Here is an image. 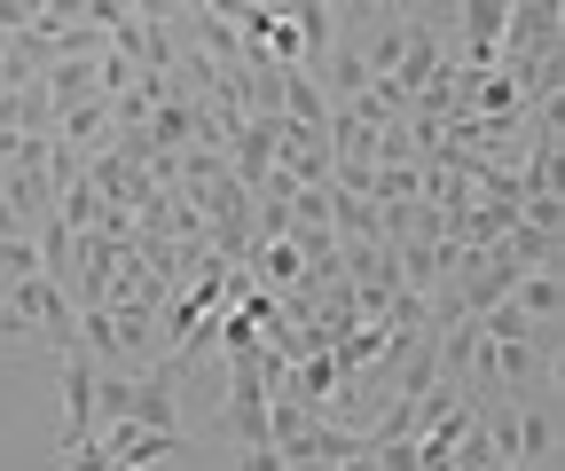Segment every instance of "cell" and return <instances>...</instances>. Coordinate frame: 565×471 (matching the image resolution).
<instances>
[{
	"instance_id": "cell-12",
	"label": "cell",
	"mask_w": 565,
	"mask_h": 471,
	"mask_svg": "<svg viewBox=\"0 0 565 471\" xmlns=\"http://www.w3.org/2000/svg\"><path fill=\"white\" fill-rule=\"evenodd\" d=\"M55 221H63V228H95V221H103V189L79 173V181H71V189L55 196Z\"/></svg>"
},
{
	"instance_id": "cell-8",
	"label": "cell",
	"mask_w": 565,
	"mask_h": 471,
	"mask_svg": "<svg viewBox=\"0 0 565 471\" xmlns=\"http://www.w3.org/2000/svg\"><path fill=\"white\" fill-rule=\"evenodd\" d=\"M511 299H519L526 322H557V314H565V276H557V267H519Z\"/></svg>"
},
{
	"instance_id": "cell-16",
	"label": "cell",
	"mask_w": 565,
	"mask_h": 471,
	"mask_svg": "<svg viewBox=\"0 0 565 471\" xmlns=\"http://www.w3.org/2000/svg\"><path fill=\"white\" fill-rule=\"evenodd\" d=\"M322 9H330V17H338V9H345V0H322Z\"/></svg>"
},
{
	"instance_id": "cell-1",
	"label": "cell",
	"mask_w": 565,
	"mask_h": 471,
	"mask_svg": "<svg viewBox=\"0 0 565 471\" xmlns=\"http://www.w3.org/2000/svg\"><path fill=\"white\" fill-rule=\"evenodd\" d=\"M0 330L9 339H40V346H79V307H71V291L47 276V267H32V276H9L0 283Z\"/></svg>"
},
{
	"instance_id": "cell-3",
	"label": "cell",
	"mask_w": 565,
	"mask_h": 471,
	"mask_svg": "<svg viewBox=\"0 0 565 471\" xmlns=\"http://www.w3.org/2000/svg\"><path fill=\"white\" fill-rule=\"evenodd\" d=\"M55 377H63V456H71L79 440H95V377H103V362L87 346H63Z\"/></svg>"
},
{
	"instance_id": "cell-13",
	"label": "cell",
	"mask_w": 565,
	"mask_h": 471,
	"mask_svg": "<svg viewBox=\"0 0 565 471\" xmlns=\"http://www.w3.org/2000/svg\"><path fill=\"white\" fill-rule=\"evenodd\" d=\"M408 32H416V17H393L370 47H362V63H370V72H393V63H401V47H408Z\"/></svg>"
},
{
	"instance_id": "cell-9",
	"label": "cell",
	"mask_w": 565,
	"mask_h": 471,
	"mask_svg": "<svg viewBox=\"0 0 565 471\" xmlns=\"http://www.w3.org/2000/svg\"><path fill=\"white\" fill-rule=\"evenodd\" d=\"M282 118H299V126H322L330 118V95L315 79V63H282Z\"/></svg>"
},
{
	"instance_id": "cell-2",
	"label": "cell",
	"mask_w": 565,
	"mask_h": 471,
	"mask_svg": "<svg viewBox=\"0 0 565 471\" xmlns=\"http://www.w3.org/2000/svg\"><path fill=\"white\" fill-rule=\"evenodd\" d=\"M103 448L118 471H150V463H181L196 456V440L181 425H103Z\"/></svg>"
},
{
	"instance_id": "cell-10",
	"label": "cell",
	"mask_w": 565,
	"mask_h": 471,
	"mask_svg": "<svg viewBox=\"0 0 565 471\" xmlns=\"http://www.w3.org/2000/svg\"><path fill=\"white\" fill-rule=\"evenodd\" d=\"M503 251H511L519 267H557V259H565V228H534V221H511V228H503Z\"/></svg>"
},
{
	"instance_id": "cell-11",
	"label": "cell",
	"mask_w": 565,
	"mask_h": 471,
	"mask_svg": "<svg viewBox=\"0 0 565 471\" xmlns=\"http://www.w3.org/2000/svg\"><path fill=\"white\" fill-rule=\"evenodd\" d=\"M362 196H370V205H408V196H424V158H408V165H370Z\"/></svg>"
},
{
	"instance_id": "cell-6",
	"label": "cell",
	"mask_w": 565,
	"mask_h": 471,
	"mask_svg": "<svg viewBox=\"0 0 565 471\" xmlns=\"http://www.w3.org/2000/svg\"><path fill=\"white\" fill-rule=\"evenodd\" d=\"M55 142L103 150V142H110V95L95 87V95H79V103H63V110H55Z\"/></svg>"
},
{
	"instance_id": "cell-4",
	"label": "cell",
	"mask_w": 565,
	"mask_h": 471,
	"mask_svg": "<svg viewBox=\"0 0 565 471\" xmlns=\"http://www.w3.org/2000/svg\"><path fill=\"white\" fill-rule=\"evenodd\" d=\"M503 17H511V0H463V47H456L463 72H487L503 55Z\"/></svg>"
},
{
	"instance_id": "cell-15",
	"label": "cell",
	"mask_w": 565,
	"mask_h": 471,
	"mask_svg": "<svg viewBox=\"0 0 565 471\" xmlns=\"http://www.w3.org/2000/svg\"><path fill=\"white\" fill-rule=\"evenodd\" d=\"M40 17V0H0V32H24Z\"/></svg>"
},
{
	"instance_id": "cell-7",
	"label": "cell",
	"mask_w": 565,
	"mask_h": 471,
	"mask_svg": "<svg viewBox=\"0 0 565 471\" xmlns=\"http://www.w3.org/2000/svg\"><path fill=\"white\" fill-rule=\"evenodd\" d=\"M0 126L9 133H55V103L40 79H17V87H0Z\"/></svg>"
},
{
	"instance_id": "cell-14",
	"label": "cell",
	"mask_w": 565,
	"mask_h": 471,
	"mask_svg": "<svg viewBox=\"0 0 565 471\" xmlns=\"http://www.w3.org/2000/svg\"><path fill=\"white\" fill-rule=\"evenodd\" d=\"M32 267H40V244H32V228L0 236V283H9V276H32Z\"/></svg>"
},
{
	"instance_id": "cell-5",
	"label": "cell",
	"mask_w": 565,
	"mask_h": 471,
	"mask_svg": "<svg viewBox=\"0 0 565 471\" xmlns=\"http://www.w3.org/2000/svg\"><path fill=\"white\" fill-rule=\"evenodd\" d=\"M519 463H534V471H550L557 463V409H550V385L542 393H519Z\"/></svg>"
}]
</instances>
